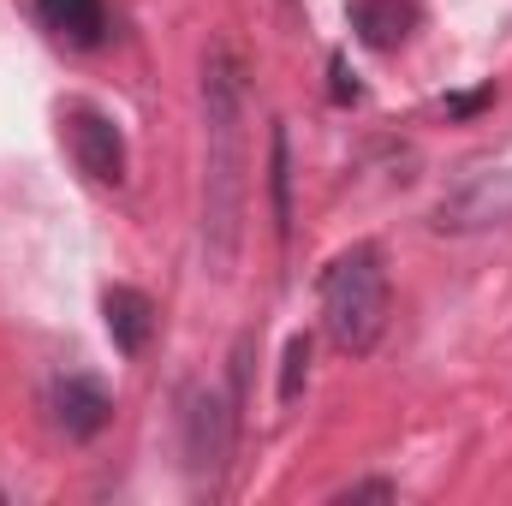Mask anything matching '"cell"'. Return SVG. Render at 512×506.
<instances>
[{"mask_svg": "<svg viewBox=\"0 0 512 506\" xmlns=\"http://www.w3.org/2000/svg\"><path fill=\"white\" fill-rule=\"evenodd\" d=\"M304 381H310V340L292 334V340H286V358H280V405H298Z\"/></svg>", "mask_w": 512, "mask_h": 506, "instance_id": "cell-10", "label": "cell"}, {"mask_svg": "<svg viewBox=\"0 0 512 506\" xmlns=\"http://www.w3.org/2000/svg\"><path fill=\"white\" fill-rule=\"evenodd\" d=\"M411 24H417V6H411V0H352V30H358V42H370V48H382V54L411 36Z\"/></svg>", "mask_w": 512, "mask_h": 506, "instance_id": "cell-9", "label": "cell"}, {"mask_svg": "<svg viewBox=\"0 0 512 506\" xmlns=\"http://www.w3.org/2000/svg\"><path fill=\"white\" fill-rule=\"evenodd\" d=\"M274 173H268V185H274V221H280V233H286V221H292V167H286V131L274 126Z\"/></svg>", "mask_w": 512, "mask_h": 506, "instance_id": "cell-11", "label": "cell"}, {"mask_svg": "<svg viewBox=\"0 0 512 506\" xmlns=\"http://www.w3.org/2000/svg\"><path fill=\"white\" fill-rule=\"evenodd\" d=\"M36 18L66 48H102L108 42V6L102 0H36Z\"/></svg>", "mask_w": 512, "mask_h": 506, "instance_id": "cell-7", "label": "cell"}, {"mask_svg": "<svg viewBox=\"0 0 512 506\" xmlns=\"http://www.w3.org/2000/svg\"><path fill=\"white\" fill-rule=\"evenodd\" d=\"M251 197V143H245V66L227 42L203 60V256L215 274L239 262Z\"/></svg>", "mask_w": 512, "mask_h": 506, "instance_id": "cell-1", "label": "cell"}, {"mask_svg": "<svg viewBox=\"0 0 512 506\" xmlns=\"http://www.w3.org/2000/svg\"><path fill=\"white\" fill-rule=\"evenodd\" d=\"M489 227H512V167L477 173L435 203V233H489Z\"/></svg>", "mask_w": 512, "mask_h": 506, "instance_id": "cell-5", "label": "cell"}, {"mask_svg": "<svg viewBox=\"0 0 512 506\" xmlns=\"http://www.w3.org/2000/svg\"><path fill=\"white\" fill-rule=\"evenodd\" d=\"M102 316H108V334H114V346H120L126 358H137V352L149 346V334H155V304H149L137 286H108Z\"/></svg>", "mask_w": 512, "mask_h": 506, "instance_id": "cell-8", "label": "cell"}, {"mask_svg": "<svg viewBox=\"0 0 512 506\" xmlns=\"http://www.w3.org/2000/svg\"><path fill=\"white\" fill-rule=\"evenodd\" d=\"M0 501H6V495H0Z\"/></svg>", "mask_w": 512, "mask_h": 506, "instance_id": "cell-13", "label": "cell"}, {"mask_svg": "<svg viewBox=\"0 0 512 506\" xmlns=\"http://www.w3.org/2000/svg\"><path fill=\"white\" fill-rule=\"evenodd\" d=\"M393 495H399L393 483H352V489H340L334 501H393Z\"/></svg>", "mask_w": 512, "mask_h": 506, "instance_id": "cell-12", "label": "cell"}, {"mask_svg": "<svg viewBox=\"0 0 512 506\" xmlns=\"http://www.w3.org/2000/svg\"><path fill=\"white\" fill-rule=\"evenodd\" d=\"M60 126H66L72 161H78V173H84L90 185H108V191L126 185V137H120V126H114L102 108L72 102V108L60 114Z\"/></svg>", "mask_w": 512, "mask_h": 506, "instance_id": "cell-4", "label": "cell"}, {"mask_svg": "<svg viewBox=\"0 0 512 506\" xmlns=\"http://www.w3.org/2000/svg\"><path fill=\"white\" fill-rule=\"evenodd\" d=\"M54 417H60V429H66L72 441H96V435L108 429V417H114V399H108L96 381L66 376V381H54Z\"/></svg>", "mask_w": 512, "mask_h": 506, "instance_id": "cell-6", "label": "cell"}, {"mask_svg": "<svg viewBox=\"0 0 512 506\" xmlns=\"http://www.w3.org/2000/svg\"><path fill=\"white\" fill-rule=\"evenodd\" d=\"M322 328L346 358H370L387 334V256L382 245H352L322 274Z\"/></svg>", "mask_w": 512, "mask_h": 506, "instance_id": "cell-2", "label": "cell"}, {"mask_svg": "<svg viewBox=\"0 0 512 506\" xmlns=\"http://www.w3.org/2000/svg\"><path fill=\"white\" fill-rule=\"evenodd\" d=\"M179 435H185V471L197 489H221L227 465H233V441H239V411L227 393L215 387H185V411H179Z\"/></svg>", "mask_w": 512, "mask_h": 506, "instance_id": "cell-3", "label": "cell"}]
</instances>
